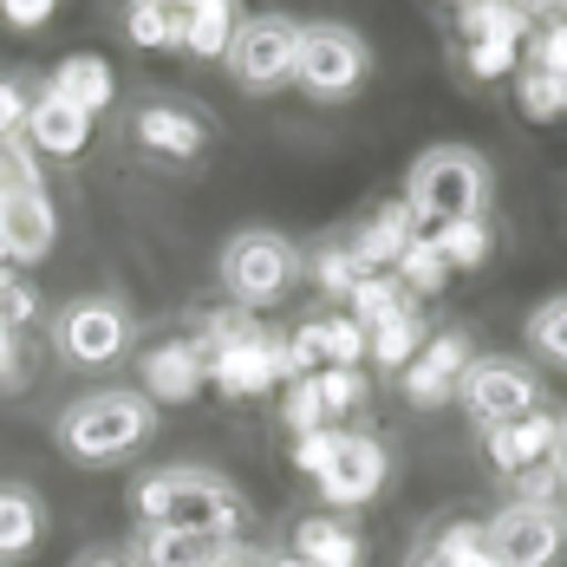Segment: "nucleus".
<instances>
[{
	"label": "nucleus",
	"mask_w": 567,
	"mask_h": 567,
	"mask_svg": "<svg viewBox=\"0 0 567 567\" xmlns=\"http://www.w3.org/2000/svg\"><path fill=\"white\" fill-rule=\"evenodd\" d=\"M209 137H216L209 117L196 112L189 99L151 92V99L131 105V144H137V157L157 164V171H189V164H203Z\"/></svg>",
	"instance_id": "obj_8"
},
{
	"label": "nucleus",
	"mask_w": 567,
	"mask_h": 567,
	"mask_svg": "<svg viewBox=\"0 0 567 567\" xmlns=\"http://www.w3.org/2000/svg\"><path fill=\"white\" fill-rule=\"evenodd\" d=\"M398 203L411 209L417 235H437L451 223H489V164L463 144H437L411 164Z\"/></svg>",
	"instance_id": "obj_3"
},
{
	"label": "nucleus",
	"mask_w": 567,
	"mask_h": 567,
	"mask_svg": "<svg viewBox=\"0 0 567 567\" xmlns=\"http://www.w3.org/2000/svg\"><path fill=\"white\" fill-rule=\"evenodd\" d=\"M124 40L144 47V53L176 47V40H183V7H171V0H131V7H124Z\"/></svg>",
	"instance_id": "obj_27"
},
{
	"label": "nucleus",
	"mask_w": 567,
	"mask_h": 567,
	"mask_svg": "<svg viewBox=\"0 0 567 567\" xmlns=\"http://www.w3.org/2000/svg\"><path fill=\"white\" fill-rule=\"evenodd\" d=\"M53 437L79 470H112V463L137 456L157 437V404L137 392V385H99V392L72 398L59 411Z\"/></svg>",
	"instance_id": "obj_2"
},
{
	"label": "nucleus",
	"mask_w": 567,
	"mask_h": 567,
	"mask_svg": "<svg viewBox=\"0 0 567 567\" xmlns=\"http://www.w3.org/2000/svg\"><path fill=\"white\" fill-rule=\"evenodd\" d=\"M392 281L411 293V300H431V293H444V281H451V268H444V255H437V241L431 235H417L404 255H398Z\"/></svg>",
	"instance_id": "obj_29"
},
{
	"label": "nucleus",
	"mask_w": 567,
	"mask_h": 567,
	"mask_svg": "<svg viewBox=\"0 0 567 567\" xmlns=\"http://www.w3.org/2000/svg\"><path fill=\"white\" fill-rule=\"evenodd\" d=\"M300 268L307 261L281 228H235L223 241V255H216V275H223V293L235 300V313H261V307L287 300Z\"/></svg>",
	"instance_id": "obj_5"
},
{
	"label": "nucleus",
	"mask_w": 567,
	"mask_h": 567,
	"mask_svg": "<svg viewBox=\"0 0 567 567\" xmlns=\"http://www.w3.org/2000/svg\"><path fill=\"white\" fill-rule=\"evenodd\" d=\"M47 92H59L65 105H79L85 117H99V112H112V105H117V79H112V65H105L99 53L59 59L53 79H47Z\"/></svg>",
	"instance_id": "obj_20"
},
{
	"label": "nucleus",
	"mask_w": 567,
	"mask_h": 567,
	"mask_svg": "<svg viewBox=\"0 0 567 567\" xmlns=\"http://www.w3.org/2000/svg\"><path fill=\"white\" fill-rule=\"evenodd\" d=\"M424 340H431V333H424V320H417V307H411V313H398V320H385V327H372V333H365V359H372L379 372H392V379H398V372L424 352Z\"/></svg>",
	"instance_id": "obj_25"
},
{
	"label": "nucleus",
	"mask_w": 567,
	"mask_h": 567,
	"mask_svg": "<svg viewBox=\"0 0 567 567\" xmlns=\"http://www.w3.org/2000/svg\"><path fill=\"white\" fill-rule=\"evenodd\" d=\"M33 189H47V171H40L33 144H27V137L0 144V203H13V196H33Z\"/></svg>",
	"instance_id": "obj_33"
},
{
	"label": "nucleus",
	"mask_w": 567,
	"mask_h": 567,
	"mask_svg": "<svg viewBox=\"0 0 567 567\" xmlns=\"http://www.w3.org/2000/svg\"><path fill=\"white\" fill-rule=\"evenodd\" d=\"M33 313H40V293H33V287H27V281H13V293L0 300V320H7L13 333H20V327H27Z\"/></svg>",
	"instance_id": "obj_42"
},
{
	"label": "nucleus",
	"mask_w": 567,
	"mask_h": 567,
	"mask_svg": "<svg viewBox=\"0 0 567 567\" xmlns=\"http://www.w3.org/2000/svg\"><path fill=\"white\" fill-rule=\"evenodd\" d=\"M47 20H53V0H7L0 7V27H20V33H33Z\"/></svg>",
	"instance_id": "obj_40"
},
{
	"label": "nucleus",
	"mask_w": 567,
	"mask_h": 567,
	"mask_svg": "<svg viewBox=\"0 0 567 567\" xmlns=\"http://www.w3.org/2000/svg\"><path fill=\"white\" fill-rule=\"evenodd\" d=\"M235 27H241V7H228V0H189V7H183V40H176V53L216 65V59H228Z\"/></svg>",
	"instance_id": "obj_22"
},
{
	"label": "nucleus",
	"mask_w": 567,
	"mask_h": 567,
	"mask_svg": "<svg viewBox=\"0 0 567 567\" xmlns=\"http://www.w3.org/2000/svg\"><path fill=\"white\" fill-rule=\"evenodd\" d=\"M0 385H20V340L7 320H0Z\"/></svg>",
	"instance_id": "obj_44"
},
{
	"label": "nucleus",
	"mask_w": 567,
	"mask_h": 567,
	"mask_svg": "<svg viewBox=\"0 0 567 567\" xmlns=\"http://www.w3.org/2000/svg\"><path fill=\"white\" fill-rule=\"evenodd\" d=\"M268 567H307L300 555H268Z\"/></svg>",
	"instance_id": "obj_47"
},
{
	"label": "nucleus",
	"mask_w": 567,
	"mask_h": 567,
	"mask_svg": "<svg viewBox=\"0 0 567 567\" xmlns=\"http://www.w3.org/2000/svg\"><path fill=\"white\" fill-rule=\"evenodd\" d=\"M7 293H13V268H7V261H0V300H7Z\"/></svg>",
	"instance_id": "obj_48"
},
{
	"label": "nucleus",
	"mask_w": 567,
	"mask_h": 567,
	"mask_svg": "<svg viewBox=\"0 0 567 567\" xmlns=\"http://www.w3.org/2000/svg\"><path fill=\"white\" fill-rule=\"evenodd\" d=\"M424 567H503V561L489 555L483 522H451V528H437V542H431Z\"/></svg>",
	"instance_id": "obj_28"
},
{
	"label": "nucleus",
	"mask_w": 567,
	"mask_h": 567,
	"mask_svg": "<svg viewBox=\"0 0 567 567\" xmlns=\"http://www.w3.org/2000/svg\"><path fill=\"white\" fill-rule=\"evenodd\" d=\"M47 542V503L33 483H0V567L27 561Z\"/></svg>",
	"instance_id": "obj_18"
},
{
	"label": "nucleus",
	"mask_w": 567,
	"mask_h": 567,
	"mask_svg": "<svg viewBox=\"0 0 567 567\" xmlns=\"http://www.w3.org/2000/svg\"><path fill=\"white\" fill-rule=\"evenodd\" d=\"M137 346V320L112 293H79L53 313V352L72 372H112L117 359H131Z\"/></svg>",
	"instance_id": "obj_6"
},
{
	"label": "nucleus",
	"mask_w": 567,
	"mask_h": 567,
	"mask_svg": "<svg viewBox=\"0 0 567 567\" xmlns=\"http://www.w3.org/2000/svg\"><path fill=\"white\" fill-rule=\"evenodd\" d=\"M528 27H535V7H528L522 20H509V27H489V33L463 40V72H470V79H509L515 59H522Z\"/></svg>",
	"instance_id": "obj_23"
},
{
	"label": "nucleus",
	"mask_w": 567,
	"mask_h": 567,
	"mask_svg": "<svg viewBox=\"0 0 567 567\" xmlns=\"http://www.w3.org/2000/svg\"><path fill=\"white\" fill-rule=\"evenodd\" d=\"M470 365H476V340L463 327H444V333H431L424 352L398 372V392H404V404H417V411H437V404L456 398Z\"/></svg>",
	"instance_id": "obj_13"
},
{
	"label": "nucleus",
	"mask_w": 567,
	"mask_h": 567,
	"mask_svg": "<svg viewBox=\"0 0 567 567\" xmlns=\"http://www.w3.org/2000/svg\"><path fill=\"white\" fill-rule=\"evenodd\" d=\"M281 424L293 431V437H307V431H327V404H320V385H313V379H293V385H287Z\"/></svg>",
	"instance_id": "obj_36"
},
{
	"label": "nucleus",
	"mask_w": 567,
	"mask_h": 567,
	"mask_svg": "<svg viewBox=\"0 0 567 567\" xmlns=\"http://www.w3.org/2000/svg\"><path fill=\"white\" fill-rule=\"evenodd\" d=\"M223 542H203V535H176V528H137L131 542V567H216Z\"/></svg>",
	"instance_id": "obj_24"
},
{
	"label": "nucleus",
	"mask_w": 567,
	"mask_h": 567,
	"mask_svg": "<svg viewBox=\"0 0 567 567\" xmlns=\"http://www.w3.org/2000/svg\"><path fill=\"white\" fill-rule=\"evenodd\" d=\"M372 72V47L359 27L346 20H307L300 27V59H293V85L320 105H346Z\"/></svg>",
	"instance_id": "obj_7"
},
{
	"label": "nucleus",
	"mask_w": 567,
	"mask_h": 567,
	"mask_svg": "<svg viewBox=\"0 0 567 567\" xmlns=\"http://www.w3.org/2000/svg\"><path fill=\"white\" fill-rule=\"evenodd\" d=\"M300 275H313V281H320V293H327V300H346L352 287L365 281V268L352 261V248H346V241H327V248H313V261H307Z\"/></svg>",
	"instance_id": "obj_31"
},
{
	"label": "nucleus",
	"mask_w": 567,
	"mask_h": 567,
	"mask_svg": "<svg viewBox=\"0 0 567 567\" xmlns=\"http://www.w3.org/2000/svg\"><path fill=\"white\" fill-rule=\"evenodd\" d=\"M417 567H424V561H417Z\"/></svg>",
	"instance_id": "obj_50"
},
{
	"label": "nucleus",
	"mask_w": 567,
	"mask_h": 567,
	"mask_svg": "<svg viewBox=\"0 0 567 567\" xmlns=\"http://www.w3.org/2000/svg\"><path fill=\"white\" fill-rule=\"evenodd\" d=\"M522 47H528V65L567 79V13L561 7H555V13H535V33H528Z\"/></svg>",
	"instance_id": "obj_34"
},
{
	"label": "nucleus",
	"mask_w": 567,
	"mask_h": 567,
	"mask_svg": "<svg viewBox=\"0 0 567 567\" xmlns=\"http://www.w3.org/2000/svg\"><path fill=\"white\" fill-rule=\"evenodd\" d=\"M216 567H268V555L261 548H241V542H223L216 548Z\"/></svg>",
	"instance_id": "obj_45"
},
{
	"label": "nucleus",
	"mask_w": 567,
	"mask_h": 567,
	"mask_svg": "<svg viewBox=\"0 0 567 567\" xmlns=\"http://www.w3.org/2000/svg\"><path fill=\"white\" fill-rule=\"evenodd\" d=\"M528 7H463V33L476 40V33H489V27H509V20H522Z\"/></svg>",
	"instance_id": "obj_41"
},
{
	"label": "nucleus",
	"mask_w": 567,
	"mask_h": 567,
	"mask_svg": "<svg viewBox=\"0 0 567 567\" xmlns=\"http://www.w3.org/2000/svg\"><path fill=\"white\" fill-rule=\"evenodd\" d=\"M53 241H59V209L47 189L0 203V261L7 268H40L53 255Z\"/></svg>",
	"instance_id": "obj_15"
},
{
	"label": "nucleus",
	"mask_w": 567,
	"mask_h": 567,
	"mask_svg": "<svg viewBox=\"0 0 567 567\" xmlns=\"http://www.w3.org/2000/svg\"><path fill=\"white\" fill-rule=\"evenodd\" d=\"M203 352H209V385L228 398H261L275 385H293V365H287V340L261 333L248 313H209L203 320Z\"/></svg>",
	"instance_id": "obj_4"
},
{
	"label": "nucleus",
	"mask_w": 567,
	"mask_h": 567,
	"mask_svg": "<svg viewBox=\"0 0 567 567\" xmlns=\"http://www.w3.org/2000/svg\"><path fill=\"white\" fill-rule=\"evenodd\" d=\"M287 555H300L307 567H359L365 561V542H359V528L346 515H307L293 528V548Z\"/></svg>",
	"instance_id": "obj_21"
},
{
	"label": "nucleus",
	"mask_w": 567,
	"mask_h": 567,
	"mask_svg": "<svg viewBox=\"0 0 567 567\" xmlns=\"http://www.w3.org/2000/svg\"><path fill=\"white\" fill-rule=\"evenodd\" d=\"M27 85L20 79H0V144H13V137H27Z\"/></svg>",
	"instance_id": "obj_39"
},
{
	"label": "nucleus",
	"mask_w": 567,
	"mask_h": 567,
	"mask_svg": "<svg viewBox=\"0 0 567 567\" xmlns=\"http://www.w3.org/2000/svg\"><path fill=\"white\" fill-rule=\"evenodd\" d=\"M293 59H300V20L293 13H241L235 40H228V72L241 92H281L293 79Z\"/></svg>",
	"instance_id": "obj_9"
},
{
	"label": "nucleus",
	"mask_w": 567,
	"mask_h": 567,
	"mask_svg": "<svg viewBox=\"0 0 567 567\" xmlns=\"http://www.w3.org/2000/svg\"><path fill=\"white\" fill-rule=\"evenodd\" d=\"M385 483H392V451L379 437H365V431H340L327 470L313 476V489H320L327 509H365Z\"/></svg>",
	"instance_id": "obj_11"
},
{
	"label": "nucleus",
	"mask_w": 567,
	"mask_h": 567,
	"mask_svg": "<svg viewBox=\"0 0 567 567\" xmlns=\"http://www.w3.org/2000/svg\"><path fill=\"white\" fill-rule=\"evenodd\" d=\"M528 346H535L548 365L567 372V300H542V307L528 313Z\"/></svg>",
	"instance_id": "obj_35"
},
{
	"label": "nucleus",
	"mask_w": 567,
	"mask_h": 567,
	"mask_svg": "<svg viewBox=\"0 0 567 567\" xmlns=\"http://www.w3.org/2000/svg\"><path fill=\"white\" fill-rule=\"evenodd\" d=\"M411 307H417V300H411L392 275H365V281L346 293V313H352L365 333H372V327H385V320H398V313H411Z\"/></svg>",
	"instance_id": "obj_26"
},
{
	"label": "nucleus",
	"mask_w": 567,
	"mask_h": 567,
	"mask_svg": "<svg viewBox=\"0 0 567 567\" xmlns=\"http://www.w3.org/2000/svg\"><path fill=\"white\" fill-rule=\"evenodd\" d=\"M411 241H417V223H411V209H404V203H385V209H379L372 223L359 228L346 248H352V261H359L365 275H392L398 255H404Z\"/></svg>",
	"instance_id": "obj_19"
},
{
	"label": "nucleus",
	"mask_w": 567,
	"mask_h": 567,
	"mask_svg": "<svg viewBox=\"0 0 567 567\" xmlns=\"http://www.w3.org/2000/svg\"><path fill=\"white\" fill-rule=\"evenodd\" d=\"M463 411H470V424L489 437V431H503L515 417H528V411H542V379L522 365V359H476L470 372H463Z\"/></svg>",
	"instance_id": "obj_10"
},
{
	"label": "nucleus",
	"mask_w": 567,
	"mask_h": 567,
	"mask_svg": "<svg viewBox=\"0 0 567 567\" xmlns=\"http://www.w3.org/2000/svg\"><path fill=\"white\" fill-rule=\"evenodd\" d=\"M431 241H437V255H444V268H451V275H470V268H483V261H489L496 228H489V223H451V228H437Z\"/></svg>",
	"instance_id": "obj_30"
},
{
	"label": "nucleus",
	"mask_w": 567,
	"mask_h": 567,
	"mask_svg": "<svg viewBox=\"0 0 567 567\" xmlns=\"http://www.w3.org/2000/svg\"><path fill=\"white\" fill-rule=\"evenodd\" d=\"M483 535L503 567H555L567 548V522L555 503H509L496 522H483Z\"/></svg>",
	"instance_id": "obj_12"
},
{
	"label": "nucleus",
	"mask_w": 567,
	"mask_h": 567,
	"mask_svg": "<svg viewBox=\"0 0 567 567\" xmlns=\"http://www.w3.org/2000/svg\"><path fill=\"white\" fill-rule=\"evenodd\" d=\"M333 444H340V424L293 437V470H300V476H320V470H327V456H333Z\"/></svg>",
	"instance_id": "obj_38"
},
{
	"label": "nucleus",
	"mask_w": 567,
	"mask_h": 567,
	"mask_svg": "<svg viewBox=\"0 0 567 567\" xmlns=\"http://www.w3.org/2000/svg\"><path fill=\"white\" fill-rule=\"evenodd\" d=\"M137 522L144 528H176V535H203V542H235L248 528V503L241 489L203 470V463H171V470H151L137 483Z\"/></svg>",
	"instance_id": "obj_1"
},
{
	"label": "nucleus",
	"mask_w": 567,
	"mask_h": 567,
	"mask_svg": "<svg viewBox=\"0 0 567 567\" xmlns=\"http://www.w3.org/2000/svg\"><path fill=\"white\" fill-rule=\"evenodd\" d=\"M65 567H131V548H117V542H92V548H79Z\"/></svg>",
	"instance_id": "obj_43"
},
{
	"label": "nucleus",
	"mask_w": 567,
	"mask_h": 567,
	"mask_svg": "<svg viewBox=\"0 0 567 567\" xmlns=\"http://www.w3.org/2000/svg\"><path fill=\"white\" fill-rule=\"evenodd\" d=\"M561 92H567V79L542 72V65H528V72L515 79V105H522L528 124H555V117H561Z\"/></svg>",
	"instance_id": "obj_32"
},
{
	"label": "nucleus",
	"mask_w": 567,
	"mask_h": 567,
	"mask_svg": "<svg viewBox=\"0 0 567 567\" xmlns=\"http://www.w3.org/2000/svg\"><path fill=\"white\" fill-rule=\"evenodd\" d=\"M313 385H320V404H327V424L365 404V372H313Z\"/></svg>",
	"instance_id": "obj_37"
},
{
	"label": "nucleus",
	"mask_w": 567,
	"mask_h": 567,
	"mask_svg": "<svg viewBox=\"0 0 567 567\" xmlns=\"http://www.w3.org/2000/svg\"><path fill=\"white\" fill-rule=\"evenodd\" d=\"M555 431H561L555 411H528V417H515V424H503V431H489L483 451H489V463H496V476L522 483V476H535V470L555 463Z\"/></svg>",
	"instance_id": "obj_16"
},
{
	"label": "nucleus",
	"mask_w": 567,
	"mask_h": 567,
	"mask_svg": "<svg viewBox=\"0 0 567 567\" xmlns=\"http://www.w3.org/2000/svg\"><path fill=\"white\" fill-rule=\"evenodd\" d=\"M27 144H33V157H79L85 144H92V117L79 112V105H65L59 92H33V105H27Z\"/></svg>",
	"instance_id": "obj_17"
},
{
	"label": "nucleus",
	"mask_w": 567,
	"mask_h": 567,
	"mask_svg": "<svg viewBox=\"0 0 567 567\" xmlns=\"http://www.w3.org/2000/svg\"><path fill=\"white\" fill-rule=\"evenodd\" d=\"M561 117H567V92H561Z\"/></svg>",
	"instance_id": "obj_49"
},
{
	"label": "nucleus",
	"mask_w": 567,
	"mask_h": 567,
	"mask_svg": "<svg viewBox=\"0 0 567 567\" xmlns=\"http://www.w3.org/2000/svg\"><path fill=\"white\" fill-rule=\"evenodd\" d=\"M203 385H209V352H203L196 333L157 340L144 352V385H137V392L151 398V404H189Z\"/></svg>",
	"instance_id": "obj_14"
},
{
	"label": "nucleus",
	"mask_w": 567,
	"mask_h": 567,
	"mask_svg": "<svg viewBox=\"0 0 567 567\" xmlns=\"http://www.w3.org/2000/svg\"><path fill=\"white\" fill-rule=\"evenodd\" d=\"M555 476L567 483V417H561V431H555Z\"/></svg>",
	"instance_id": "obj_46"
}]
</instances>
